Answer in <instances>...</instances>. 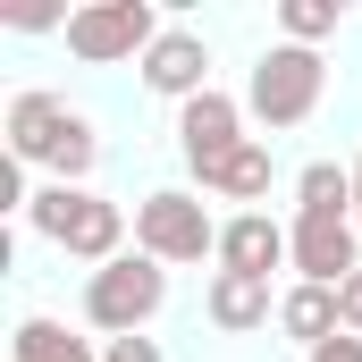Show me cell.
Returning <instances> with one entry per match:
<instances>
[{"mask_svg": "<svg viewBox=\"0 0 362 362\" xmlns=\"http://www.w3.org/2000/svg\"><path fill=\"white\" fill-rule=\"evenodd\" d=\"M278 262H286V228H278V219H262V211H236V219L219 228V270H236V278H270Z\"/></svg>", "mask_w": 362, "mask_h": 362, "instance_id": "cell-9", "label": "cell"}, {"mask_svg": "<svg viewBox=\"0 0 362 362\" xmlns=\"http://www.w3.org/2000/svg\"><path fill=\"white\" fill-rule=\"evenodd\" d=\"M76 202H85V185H42L34 202H25V219H34V236H68V219H76Z\"/></svg>", "mask_w": 362, "mask_h": 362, "instance_id": "cell-16", "label": "cell"}, {"mask_svg": "<svg viewBox=\"0 0 362 362\" xmlns=\"http://www.w3.org/2000/svg\"><path fill=\"white\" fill-rule=\"evenodd\" d=\"M177 144H185V169L211 177V169H219L236 144H253V135H245V110H236L228 93H202V101H185V110H177Z\"/></svg>", "mask_w": 362, "mask_h": 362, "instance_id": "cell-6", "label": "cell"}, {"mask_svg": "<svg viewBox=\"0 0 362 362\" xmlns=\"http://www.w3.org/2000/svg\"><path fill=\"white\" fill-rule=\"evenodd\" d=\"M68 127H76V110L59 101V93H17L8 101V160L25 169V160H51L59 144H68Z\"/></svg>", "mask_w": 362, "mask_h": 362, "instance_id": "cell-8", "label": "cell"}, {"mask_svg": "<svg viewBox=\"0 0 362 362\" xmlns=\"http://www.w3.org/2000/svg\"><path fill=\"white\" fill-rule=\"evenodd\" d=\"M101 362H160V346H152V337H110Z\"/></svg>", "mask_w": 362, "mask_h": 362, "instance_id": "cell-19", "label": "cell"}, {"mask_svg": "<svg viewBox=\"0 0 362 362\" xmlns=\"http://www.w3.org/2000/svg\"><path fill=\"white\" fill-rule=\"evenodd\" d=\"M278 25H286V42H320V34H337V0H286L278 8Z\"/></svg>", "mask_w": 362, "mask_h": 362, "instance_id": "cell-17", "label": "cell"}, {"mask_svg": "<svg viewBox=\"0 0 362 362\" xmlns=\"http://www.w3.org/2000/svg\"><path fill=\"white\" fill-rule=\"evenodd\" d=\"M354 228H362V160H354Z\"/></svg>", "mask_w": 362, "mask_h": 362, "instance_id": "cell-22", "label": "cell"}, {"mask_svg": "<svg viewBox=\"0 0 362 362\" xmlns=\"http://www.w3.org/2000/svg\"><path fill=\"white\" fill-rule=\"evenodd\" d=\"M211 320H219L228 337L262 329V320H270V278H236V270H219V278H211Z\"/></svg>", "mask_w": 362, "mask_h": 362, "instance_id": "cell-12", "label": "cell"}, {"mask_svg": "<svg viewBox=\"0 0 362 362\" xmlns=\"http://www.w3.org/2000/svg\"><path fill=\"white\" fill-rule=\"evenodd\" d=\"M144 85L152 93H169V101H202L211 93V51H202V34H185V25H169L152 51H144Z\"/></svg>", "mask_w": 362, "mask_h": 362, "instance_id": "cell-7", "label": "cell"}, {"mask_svg": "<svg viewBox=\"0 0 362 362\" xmlns=\"http://www.w3.org/2000/svg\"><path fill=\"white\" fill-rule=\"evenodd\" d=\"M17 362H93V346L68 337L59 320H17Z\"/></svg>", "mask_w": 362, "mask_h": 362, "instance_id": "cell-15", "label": "cell"}, {"mask_svg": "<svg viewBox=\"0 0 362 362\" xmlns=\"http://www.w3.org/2000/svg\"><path fill=\"white\" fill-rule=\"evenodd\" d=\"M320 85H329V68H320V51H303V42H278L262 51V68H253V118L262 127H303L312 110H320Z\"/></svg>", "mask_w": 362, "mask_h": 362, "instance_id": "cell-2", "label": "cell"}, {"mask_svg": "<svg viewBox=\"0 0 362 362\" xmlns=\"http://www.w3.org/2000/svg\"><path fill=\"white\" fill-rule=\"evenodd\" d=\"M295 219H354V177L337 160H312L295 177Z\"/></svg>", "mask_w": 362, "mask_h": 362, "instance_id": "cell-13", "label": "cell"}, {"mask_svg": "<svg viewBox=\"0 0 362 362\" xmlns=\"http://www.w3.org/2000/svg\"><path fill=\"white\" fill-rule=\"evenodd\" d=\"M312 362H362V337H329V346H312Z\"/></svg>", "mask_w": 362, "mask_h": 362, "instance_id": "cell-21", "label": "cell"}, {"mask_svg": "<svg viewBox=\"0 0 362 362\" xmlns=\"http://www.w3.org/2000/svg\"><path fill=\"white\" fill-rule=\"evenodd\" d=\"M362 228L354 219H295L286 228V262L303 270V286H346V278L362 270Z\"/></svg>", "mask_w": 362, "mask_h": 362, "instance_id": "cell-5", "label": "cell"}, {"mask_svg": "<svg viewBox=\"0 0 362 362\" xmlns=\"http://www.w3.org/2000/svg\"><path fill=\"white\" fill-rule=\"evenodd\" d=\"M169 303V270L152 262V253H118L110 270H93L85 286V320L93 329H110V337H144V320Z\"/></svg>", "mask_w": 362, "mask_h": 362, "instance_id": "cell-1", "label": "cell"}, {"mask_svg": "<svg viewBox=\"0 0 362 362\" xmlns=\"http://www.w3.org/2000/svg\"><path fill=\"white\" fill-rule=\"evenodd\" d=\"M202 185H211V194H228V202H262V194H270V144H236V152H228Z\"/></svg>", "mask_w": 362, "mask_h": 362, "instance_id": "cell-14", "label": "cell"}, {"mask_svg": "<svg viewBox=\"0 0 362 362\" xmlns=\"http://www.w3.org/2000/svg\"><path fill=\"white\" fill-rule=\"evenodd\" d=\"M278 329H286L295 346H329V337H346L337 286H286V303H278Z\"/></svg>", "mask_w": 362, "mask_h": 362, "instance_id": "cell-11", "label": "cell"}, {"mask_svg": "<svg viewBox=\"0 0 362 362\" xmlns=\"http://www.w3.org/2000/svg\"><path fill=\"white\" fill-rule=\"evenodd\" d=\"M160 42V25H152V0H93L68 17V51L93 59V68H110V59H144Z\"/></svg>", "mask_w": 362, "mask_h": 362, "instance_id": "cell-4", "label": "cell"}, {"mask_svg": "<svg viewBox=\"0 0 362 362\" xmlns=\"http://www.w3.org/2000/svg\"><path fill=\"white\" fill-rule=\"evenodd\" d=\"M135 253H152L160 270H169V262H202V253H219V228H211V211H202L194 194L160 185V194L135 202Z\"/></svg>", "mask_w": 362, "mask_h": 362, "instance_id": "cell-3", "label": "cell"}, {"mask_svg": "<svg viewBox=\"0 0 362 362\" xmlns=\"http://www.w3.org/2000/svg\"><path fill=\"white\" fill-rule=\"evenodd\" d=\"M93 160H101V144H93V127L85 118H76V127H68V144H59V152H51V169H59V185H76L93 169Z\"/></svg>", "mask_w": 362, "mask_h": 362, "instance_id": "cell-18", "label": "cell"}, {"mask_svg": "<svg viewBox=\"0 0 362 362\" xmlns=\"http://www.w3.org/2000/svg\"><path fill=\"white\" fill-rule=\"evenodd\" d=\"M118 245H127V211H118V202H101V194H85V202H76V219H68V236H59V253H76V262H93V270H110V262H118Z\"/></svg>", "mask_w": 362, "mask_h": 362, "instance_id": "cell-10", "label": "cell"}, {"mask_svg": "<svg viewBox=\"0 0 362 362\" xmlns=\"http://www.w3.org/2000/svg\"><path fill=\"white\" fill-rule=\"evenodd\" d=\"M337 312H346V337H362V270L337 286Z\"/></svg>", "mask_w": 362, "mask_h": 362, "instance_id": "cell-20", "label": "cell"}]
</instances>
